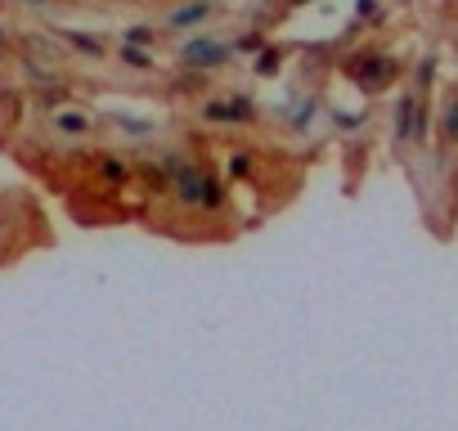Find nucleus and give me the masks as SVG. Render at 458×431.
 <instances>
[{
    "label": "nucleus",
    "instance_id": "f257e3e1",
    "mask_svg": "<svg viewBox=\"0 0 458 431\" xmlns=\"http://www.w3.org/2000/svg\"><path fill=\"white\" fill-rule=\"evenodd\" d=\"M176 189L189 198V203H198V207H212L216 198H221V189L212 185V176H203V171H189V167H180Z\"/></svg>",
    "mask_w": 458,
    "mask_h": 431
},
{
    "label": "nucleus",
    "instance_id": "0eeeda50",
    "mask_svg": "<svg viewBox=\"0 0 458 431\" xmlns=\"http://www.w3.org/2000/svg\"><path fill=\"white\" fill-rule=\"evenodd\" d=\"M59 126H63V130H81L85 121H81V117H59Z\"/></svg>",
    "mask_w": 458,
    "mask_h": 431
},
{
    "label": "nucleus",
    "instance_id": "7ed1b4c3",
    "mask_svg": "<svg viewBox=\"0 0 458 431\" xmlns=\"http://www.w3.org/2000/svg\"><path fill=\"white\" fill-rule=\"evenodd\" d=\"M207 117L212 121H247L252 117V108H247V103H212V108H207Z\"/></svg>",
    "mask_w": 458,
    "mask_h": 431
},
{
    "label": "nucleus",
    "instance_id": "f03ea898",
    "mask_svg": "<svg viewBox=\"0 0 458 431\" xmlns=\"http://www.w3.org/2000/svg\"><path fill=\"white\" fill-rule=\"evenodd\" d=\"M180 59H185V63H221L225 50H221V45H212V41H189L185 50H180Z\"/></svg>",
    "mask_w": 458,
    "mask_h": 431
},
{
    "label": "nucleus",
    "instance_id": "423d86ee",
    "mask_svg": "<svg viewBox=\"0 0 458 431\" xmlns=\"http://www.w3.org/2000/svg\"><path fill=\"white\" fill-rule=\"evenodd\" d=\"M445 130H450V135H458V103L450 108V117H445Z\"/></svg>",
    "mask_w": 458,
    "mask_h": 431
},
{
    "label": "nucleus",
    "instance_id": "39448f33",
    "mask_svg": "<svg viewBox=\"0 0 458 431\" xmlns=\"http://www.w3.org/2000/svg\"><path fill=\"white\" fill-rule=\"evenodd\" d=\"M207 14H212V5H207V0H198V5L176 9V14H171V23H176V27H189V23H198V18H207Z\"/></svg>",
    "mask_w": 458,
    "mask_h": 431
},
{
    "label": "nucleus",
    "instance_id": "6e6552de",
    "mask_svg": "<svg viewBox=\"0 0 458 431\" xmlns=\"http://www.w3.org/2000/svg\"><path fill=\"white\" fill-rule=\"evenodd\" d=\"M32 5H36V0H32Z\"/></svg>",
    "mask_w": 458,
    "mask_h": 431
},
{
    "label": "nucleus",
    "instance_id": "20e7f679",
    "mask_svg": "<svg viewBox=\"0 0 458 431\" xmlns=\"http://www.w3.org/2000/svg\"><path fill=\"white\" fill-rule=\"evenodd\" d=\"M414 121H418V103L414 99H400V121H396V135L409 140L414 135Z\"/></svg>",
    "mask_w": 458,
    "mask_h": 431
}]
</instances>
